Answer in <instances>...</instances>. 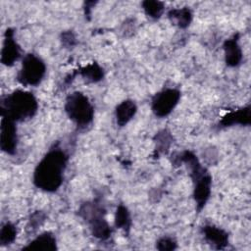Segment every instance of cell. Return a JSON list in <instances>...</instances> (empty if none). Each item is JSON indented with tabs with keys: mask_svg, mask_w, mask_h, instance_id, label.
Instances as JSON below:
<instances>
[{
	"mask_svg": "<svg viewBox=\"0 0 251 251\" xmlns=\"http://www.w3.org/2000/svg\"><path fill=\"white\" fill-rule=\"evenodd\" d=\"M61 40L64 46L66 47H72L75 44V37L74 35V33L70 30L68 31H64L61 35Z\"/></svg>",
	"mask_w": 251,
	"mask_h": 251,
	"instance_id": "23",
	"label": "cell"
},
{
	"mask_svg": "<svg viewBox=\"0 0 251 251\" xmlns=\"http://www.w3.org/2000/svg\"><path fill=\"white\" fill-rule=\"evenodd\" d=\"M251 107L247 105L243 108H240L235 111H231L226 114L219 123L221 127H228L235 125L240 126H250L251 124Z\"/></svg>",
	"mask_w": 251,
	"mask_h": 251,
	"instance_id": "12",
	"label": "cell"
},
{
	"mask_svg": "<svg viewBox=\"0 0 251 251\" xmlns=\"http://www.w3.org/2000/svg\"><path fill=\"white\" fill-rule=\"evenodd\" d=\"M14 34V29H6L3 47L1 49V63L7 67L13 66L21 57V47L16 41Z\"/></svg>",
	"mask_w": 251,
	"mask_h": 251,
	"instance_id": "9",
	"label": "cell"
},
{
	"mask_svg": "<svg viewBox=\"0 0 251 251\" xmlns=\"http://www.w3.org/2000/svg\"><path fill=\"white\" fill-rule=\"evenodd\" d=\"M180 99V91L176 88H165L157 92L151 100V110L158 118L169 116Z\"/></svg>",
	"mask_w": 251,
	"mask_h": 251,
	"instance_id": "6",
	"label": "cell"
},
{
	"mask_svg": "<svg viewBox=\"0 0 251 251\" xmlns=\"http://www.w3.org/2000/svg\"><path fill=\"white\" fill-rule=\"evenodd\" d=\"M144 13L151 19H159L164 12V3L155 0H145L141 3Z\"/></svg>",
	"mask_w": 251,
	"mask_h": 251,
	"instance_id": "18",
	"label": "cell"
},
{
	"mask_svg": "<svg viewBox=\"0 0 251 251\" xmlns=\"http://www.w3.org/2000/svg\"><path fill=\"white\" fill-rule=\"evenodd\" d=\"M17 237L16 226L10 222L4 224L0 229V245L5 246L13 243Z\"/></svg>",
	"mask_w": 251,
	"mask_h": 251,
	"instance_id": "19",
	"label": "cell"
},
{
	"mask_svg": "<svg viewBox=\"0 0 251 251\" xmlns=\"http://www.w3.org/2000/svg\"><path fill=\"white\" fill-rule=\"evenodd\" d=\"M239 34H233L225 40L223 48L225 53V62L228 67H237L242 61V50L238 43Z\"/></svg>",
	"mask_w": 251,
	"mask_h": 251,
	"instance_id": "10",
	"label": "cell"
},
{
	"mask_svg": "<svg viewBox=\"0 0 251 251\" xmlns=\"http://www.w3.org/2000/svg\"><path fill=\"white\" fill-rule=\"evenodd\" d=\"M205 240L215 249H225L228 244L227 232L216 226L206 225L201 229Z\"/></svg>",
	"mask_w": 251,
	"mask_h": 251,
	"instance_id": "11",
	"label": "cell"
},
{
	"mask_svg": "<svg viewBox=\"0 0 251 251\" xmlns=\"http://www.w3.org/2000/svg\"><path fill=\"white\" fill-rule=\"evenodd\" d=\"M137 112V106L134 101L126 99L117 105L115 109L116 122L119 126H125L135 116Z\"/></svg>",
	"mask_w": 251,
	"mask_h": 251,
	"instance_id": "14",
	"label": "cell"
},
{
	"mask_svg": "<svg viewBox=\"0 0 251 251\" xmlns=\"http://www.w3.org/2000/svg\"><path fill=\"white\" fill-rule=\"evenodd\" d=\"M115 226L116 227L123 229L126 234L129 233L131 226L130 213L127 208L123 204H120L117 207L115 215Z\"/></svg>",
	"mask_w": 251,
	"mask_h": 251,
	"instance_id": "17",
	"label": "cell"
},
{
	"mask_svg": "<svg viewBox=\"0 0 251 251\" xmlns=\"http://www.w3.org/2000/svg\"><path fill=\"white\" fill-rule=\"evenodd\" d=\"M177 245L174 238L170 236H163L156 242V248L160 251H167V250H175L176 249Z\"/></svg>",
	"mask_w": 251,
	"mask_h": 251,
	"instance_id": "22",
	"label": "cell"
},
{
	"mask_svg": "<svg viewBox=\"0 0 251 251\" xmlns=\"http://www.w3.org/2000/svg\"><path fill=\"white\" fill-rule=\"evenodd\" d=\"M155 142H156V150L158 152L164 153L170 147V144L172 142V136L170 132H168L166 129H163L156 134Z\"/></svg>",
	"mask_w": 251,
	"mask_h": 251,
	"instance_id": "20",
	"label": "cell"
},
{
	"mask_svg": "<svg viewBox=\"0 0 251 251\" xmlns=\"http://www.w3.org/2000/svg\"><path fill=\"white\" fill-rule=\"evenodd\" d=\"M106 210L96 201L83 203L78 209V216L88 225L92 235L100 240H107L112 234V228L105 219Z\"/></svg>",
	"mask_w": 251,
	"mask_h": 251,
	"instance_id": "3",
	"label": "cell"
},
{
	"mask_svg": "<svg viewBox=\"0 0 251 251\" xmlns=\"http://www.w3.org/2000/svg\"><path fill=\"white\" fill-rule=\"evenodd\" d=\"M169 20L179 28H186L192 21V12L189 8H174L168 12Z\"/></svg>",
	"mask_w": 251,
	"mask_h": 251,
	"instance_id": "15",
	"label": "cell"
},
{
	"mask_svg": "<svg viewBox=\"0 0 251 251\" xmlns=\"http://www.w3.org/2000/svg\"><path fill=\"white\" fill-rule=\"evenodd\" d=\"M37 110V99L29 91L18 89L1 98V117L8 118L16 123L31 119Z\"/></svg>",
	"mask_w": 251,
	"mask_h": 251,
	"instance_id": "2",
	"label": "cell"
},
{
	"mask_svg": "<svg viewBox=\"0 0 251 251\" xmlns=\"http://www.w3.org/2000/svg\"><path fill=\"white\" fill-rule=\"evenodd\" d=\"M64 109L69 119L79 128H85L93 122L94 107L82 92L75 91L68 95Z\"/></svg>",
	"mask_w": 251,
	"mask_h": 251,
	"instance_id": "4",
	"label": "cell"
},
{
	"mask_svg": "<svg viewBox=\"0 0 251 251\" xmlns=\"http://www.w3.org/2000/svg\"><path fill=\"white\" fill-rule=\"evenodd\" d=\"M45 219H46V215L42 211L34 212L28 220V223L26 225V230L31 232L36 230L45 222Z\"/></svg>",
	"mask_w": 251,
	"mask_h": 251,
	"instance_id": "21",
	"label": "cell"
},
{
	"mask_svg": "<svg viewBox=\"0 0 251 251\" xmlns=\"http://www.w3.org/2000/svg\"><path fill=\"white\" fill-rule=\"evenodd\" d=\"M57 240L55 235L50 231H45L33 238L26 246L23 247V250L29 251H56Z\"/></svg>",
	"mask_w": 251,
	"mask_h": 251,
	"instance_id": "13",
	"label": "cell"
},
{
	"mask_svg": "<svg viewBox=\"0 0 251 251\" xmlns=\"http://www.w3.org/2000/svg\"><path fill=\"white\" fill-rule=\"evenodd\" d=\"M46 74L44 61L33 53H28L22 60V67L17 75V80L24 86L38 85Z\"/></svg>",
	"mask_w": 251,
	"mask_h": 251,
	"instance_id": "5",
	"label": "cell"
},
{
	"mask_svg": "<svg viewBox=\"0 0 251 251\" xmlns=\"http://www.w3.org/2000/svg\"><path fill=\"white\" fill-rule=\"evenodd\" d=\"M76 75H79L85 81L94 83L98 82L103 79L104 77V71L103 68L96 62L90 63L80 69H78L76 72Z\"/></svg>",
	"mask_w": 251,
	"mask_h": 251,
	"instance_id": "16",
	"label": "cell"
},
{
	"mask_svg": "<svg viewBox=\"0 0 251 251\" xmlns=\"http://www.w3.org/2000/svg\"><path fill=\"white\" fill-rule=\"evenodd\" d=\"M193 182V198L196 203V211L199 213L207 204L211 195L212 176L206 172L201 176L192 180Z\"/></svg>",
	"mask_w": 251,
	"mask_h": 251,
	"instance_id": "8",
	"label": "cell"
},
{
	"mask_svg": "<svg viewBox=\"0 0 251 251\" xmlns=\"http://www.w3.org/2000/svg\"><path fill=\"white\" fill-rule=\"evenodd\" d=\"M15 123L8 118H1L0 148L9 155H14L18 147V133Z\"/></svg>",
	"mask_w": 251,
	"mask_h": 251,
	"instance_id": "7",
	"label": "cell"
},
{
	"mask_svg": "<svg viewBox=\"0 0 251 251\" xmlns=\"http://www.w3.org/2000/svg\"><path fill=\"white\" fill-rule=\"evenodd\" d=\"M69 156L62 148L55 145L49 149L34 169L33 184L45 192L57 191L64 181Z\"/></svg>",
	"mask_w": 251,
	"mask_h": 251,
	"instance_id": "1",
	"label": "cell"
}]
</instances>
